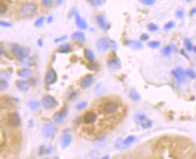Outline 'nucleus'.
Returning a JSON list of instances; mask_svg holds the SVG:
<instances>
[{"instance_id": "nucleus-2", "label": "nucleus", "mask_w": 196, "mask_h": 159, "mask_svg": "<svg viewBox=\"0 0 196 159\" xmlns=\"http://www.w3.org/2000/svg\"><path fill=\"white\" fill-rule=\"evenodd\" d=\"M10 47H11L13 54L15 55V57H17L20 59L28 58L29 55H30V50L29 49L24 48V47H22V46H20L18 44H11Z\"/></svg>"}, {"instance_id": "nucleus-49", "label": "nucleus", "mask_w": 196, "mask_h": 159, "mask_svg": "<svg viewBox=\"0 0 196 159\" xmlns=\"http://www.w3.org/2000/svg\"><path fill=\"white\" fill-rule=\"evenodd\" d=\"M195 14H196V8L194 7V8H193V9L190 11V15H191V16H194Z\"/></svg>"}, {"instance_id": "nucleus-34", "label": "nucleus", "mask_w": 196, "mask_h": 159, "mask_svg": "<svg viewBox=\"0 0 196 159\" xmlns=\"http://www.w3.org/2000/svg\"><path fill=\"white\" fill-rule=\"evenodd\" d=\"M87 106V102H79L78 104H76V110L80 111V110L85 109Z\"/></svg>"}, {"instance_id": "nucleus-35", "label": "nucleus", "mask_w": 196, "mask_h": 159, "mask_svg": "<svg viewBox=\"0 0 196 159\" xmlns=\"http://www.w3.org/2000/svg\"><path fill=\"white\" fill-rule=\"evenodd\" d=\"M0 26L3 28H10L13 26V24L11 23L6 22V21H0Z\"/></svg>"}, {"instance_id": "nucleus-13", "label": "nucleus", "mask_w": 196, "mask_h": 159, "mask_svg": "<svg viewBox=\"0 0 196 159\" xmlns=\"http://www.w3.org/2000/svg\"><path fill=\"white\" fill-rule=\"evenodd\" d=\"M67 115H68V108L65 107L53 115V120L56 123H61L64 120V119L67 117Z\"/></svg>"}, {"instance_id": "nucleus-33", "label": "nucleus", "mask_w": 196, "mask_h": 159, "mask_svg": "<svg viewBox=\"0 0 196 159\" xmlns=\"http://www.w3.org/2000/svg\"><path fill=\"white\" fill-rule=\"evenodd\" d=\"M175 25H176L175 22H173V21H169L167 24H165V26H164V30H165V31L171 30L172 28H174V27H175Z\"/></svg>"}, {"instance_id": "nucleus-10", "label": "nucleus", "mask_w": 196, "mask_h": 159, "mask_svg": "<svg viewBox=\"0 0 196 159\" xmlns=\"http://www.w3.org/2000/svg\"><path fill=\"white\" fill-rule=\"evenodd\" d=\"M58 76L54 69H49L45 75V82L47 85H52L57 81Z\"/></svg>"}, {"instance_id": "nucleus-18", "label": "nucleus", "mask_w": 196, "mask_h": 159, "mask_svg": "<svg viewBox=\"0 0 196 159\" xmlns=\"http://www.w3.org/2000/svg\"><path fill=\"white\" fill-rule=\"evenodd\" d=\"M71 39L74 41H77V42H82L84 43L86 41V37L85 34L82 31H75L72 33L71 35Z\"/></svg>"}, {"instance_id": "nucleus-8", "label": "nucleus", "mask_w": 196, "mask_h": 159, "mask_svg": "<svg viewBox=\"0 0 196 159\" xmlns=\"http://www.w3.org/2000/svg\"><path fill=\"white\" fill-rule=\"evenodd\" d=\"M172 75L175 76V78L176 79L178 84L184 83L186 81V74L183 71V69L180 67H178L177 68L172 70Z\"/></svg>"}, {"instance_id": "nucleus-7", "label": "nucleus", "mask_w": 196, "mask_h": 159, "mask_svg": "<svg viewBox=\"0 0 196 159\" xmlns=\"http://www.w3.org/2000/svg\"><path fill=\"white\" fill-rule=\"evenodd\" d=\"M7 123L12 128H17L21 124V118L17 113H9L7 116Z\"/></svg>"}, {"instance_id": "nucleus-16", "label": "nucleus", "mask_w": 196, "mask_h": 159, "mask_svg": "<svg viewBox=\"0 0 196 159\" xmlns=\"http://www.w3.org/2000/svg\"><path fill=\"white\" fill-rule=\"evenodd\" d=\"M72 142V136L70 134H64L61 138V145L62 148H67Z\"/></svg>"}, {"instance_id": "nucleus-5", "label": "nucleus", "mask_w": 196, "mask_h": 159, "mask_svg": "<svg viewBox=\"0 0 196 159\" xmlns=\"http://www.w3.org/2000/svg\"><path fill=\"white\" fill-rule=\"evenodd\" d=\"M58 133V128L52 123H47L43 127V135L46 139L53 138Z\"/></svg>"}, {"instance_id": "nucleus-47", "label": "nucleus", "mask_w": 196, "mask_h": 159, "mask_svg": "<svg viewBox=\"0 0 196 159\" xmlns=\"http://www.w3.org/2000/svg\"><path fill=\"white\" fill-rule=\"evenodd\" d=\"M67 39V36H62L61 38H58V39H55V43H59V42H63Z\"/></svg>"}, {"instance_id": "nucleus-45", "label": "nucleus", "mask_w": 196, "mask_h": 159, "mask_svg": "<svg viewBox=\"0 0 196 159\" xmlns=\"http://www.w3.org/2000/svg\"><path fill=\"white\" fill-rule=\"evenodd\" d=\"M6 53V50H5V47L2 43H0V56L4 55Z\"/></svg>"}, {"instance_id": "nucleus-15", "label": "nucleus", "mask_w": 196, "mask_h": 159, "mask_svg": "<svg viewBox=\"0 0 196 159\" xmlns=\"http://www.w3.org/2000/svg\"><path fill=\"white\" fill-rule=\"evenodd\" d=\"M94 82V76L92 75H87L85 76L81 81H80V87H82L83 89H87V88H89L92 86Z\"/></svg>"}, {"instance_id": "nucleus-20", "label": "nucleus", "mask_w": 196, "mask_h": 159, "mask_svg": "<svg viewBox=\"0 0 196 159\" xmlns=\"http://www.w3.org/2000/svg\"><path fill=\"white\" fill-rule=\"evenodd\" d=\"M31 74H32V71L28 68H24L18 70V72H17V75L21 77H29L31 76Z\"/></svg>"}, {"instance_id": "nucleus-3", "label": "nucleus", "mask_w": 196, "mask_h": 159, "mask_svg": "<svg viewBox=\"0 0 196 159\" xmlns=\"http://www.w3.org/2000/svg\"><path fill=\"white\" fill-rule=\"evenodd\" d=\"M96 47L101 51H106L109 49H115L116 48V44L113 41L110 40L109 38L103 37V38H101V39H99L97 41Z\"/></svg>"}, {"instance_id": "nucleus-29", "label": "nucleus", "mask_w": 196, "mask_h": 159, "mask_svg": "<svg viewBox=\"0 0 196 159\" xmlns=\"http://www.w3.org/2000/svg\"><path fill=\"white\" fill-rule=\"evenodd\" d=\"M8 10V6L6 3L0 1V15H4L7 12Z\"/></svg>"}, {"instance_id": "nucleus-54", "label": "nucleus", "mask_w": 196, "mask_h": 159, "mask_svg": "<svg viewBox=\"0 0 196 159\" xmlns=\"http://www.w3.org/2000/svg\"><path fill=\"white\" fill-rule=\"evenodd\" d=\"M187 1H192V0H187Z\"/></svg>"}, {"instance_id": "nucleus-21", "label": "nucleus", "mask_w": 196, "mask_h": 159, "mask_svg": "<svg viewBox=\"0 0 196 159\" xmlns=\"http://www.w3.org/2000/svg\"><path fill=\"white\" fill-rule=\"evenodd\" d=\"M72 51V47L69 45V44H62L59 47L58 49V52L60 53H69Z\"/></svg>"}, {"instance_id": "nucleus-43", "label": "nucleus", "mask_w": 196, "mask_h": 159, "mask_svg": "<svg viewBox=\"0 0 196 159\" xmlns=\"http://www.w3.org/2000/svg\"><path fill=\"white\" fill-rule=\"evenodd\" d=\"M76 96H77V94H76V92H71V93H69V94H68V100H70V101H72V100H74L76 98Z\"/></svg>"}, {"instance_id": "nucleus-1", "label": "nucleus", "mask_w": 196, "mask_h": 159, "mask_svg": "<svg viewBox=\"0 0 196 159\" xmlns=\"http://www.w3.org/2000/svg\"><path fill=\"white\" fill-rule=\"evenodd\" d=\"M37 10H38V6L36 4L31 2H26L21 6L20 12L25 17H31L36 14Z\"/></svg>"}, {"instance_id": "nucleus-51", "label": "nucleus", "mask_w": 196, "mask_h": 159, "mask_svg": "<svg viewBox=\"0 0 196 159\" xmlns=\"http://www.w3.org/2000/svg\"><path fill=\"white\" fill-rule=\"evenodd\" d=\"M51 20H52V17H51V16L49 17V18H48V23H51V22H52Z\"/></svg>"}, {"instance_id": "nucleus-4", "label": "nucleus", "mask_w": 196, "mask_h": 159, "mask_svg": "<svg viewBox=\"0 0 196 159\" xmlns=\"http://www.w3.org/2000/svg\"><path fill=\"white\" fill-rule=\"evenodd\" d=\"M102 108H103V112L105 114L110 115V114L116 113L120 109V105L115 101H106L104 102Z\"/></svg>"}, {"instance_id": "nucleus-42", "label": "nucleus", "mask_w": 196, "mask_h": 159, "mask_svg": "<svg viewBox=\"0 0 196 159\" xmlns=\"http://www.w3.org/2000/svg\"><path fill=\"white\" fill-rule=\"evenodd\" d=\"M0 76H1L2 78H9V77H10V75L6 72V70H1V71H0Z\"/></svg>"}, {"instance_id": "nucleus-44", "label": "nucleus", "mask_w": 196, "mask_h": 159, "mask_svg": "<svg viewBox=\"0 0 196 159\" xmlns=\"http://www.w3.org/2000/svg\"><path fill=\"white\" fill-rule=\"evenodd\" d=\"M149 35L148 34H142L141 36H140V41H142V42H146V41H148L149 40Z\"/></svg>"}, {"instance_id": "nucleus-39", "label": "nucleus", "mask_w": 196, "mask_h": 159, "mask_svg": "<svg viewBox=\"0 0 196 159\" xmlns=\"http://www.w3.org/2000/svg\"><path fill=\"white\" fill-rule=\"evenodd\" d=\"M148 29L150 30V31H157L158 30V26H157L156 24L151 23V24H150L148 25Z\"/></svg>"}, {"instance_id": "nucleus-6", "label": "nucleus", "mask_w": 196, "mask_h": 159, "mask_svg": "<svg viewBox=\"0 0 196 159\" xmlns=\"http://www.w3.org/2000/svg\"><path fill=\"white\" fill-rule=\"evenodd\" d=\"M136 137L134 135H131L129 137H127L124 140H121V141H118L116 144H115V147L118 148V149H125L127 147H129L130 146L133 144L135 142Z\"/></svg>"}, {"instance_id": "nucleus-25", "label": "nucleus", "mask_w": 196, "mask_h": 159, "mask_svg": "<svg viewBox=\"0 0 196 159\" xmlns=\"http://www.w3.org/2000/svg\"><path fill=\"white\" fill-rule=\"evenodd\" d=\"M174 49H175V47L173 46V45H167L166 46L163 50H162V53L165 55V56H170L171 54H172V52L174 51Z\"/></svg>"}, {"instance_id": "nucleus-22", "label": "nucleus", "mask_w": 196, "mask_h": 159, "mask_svg": "<svg viewBox=\"0 0 196 159\" xmlns=\"http://www.w3.org/2000/svg\"><path fill=\"white\" fill-rule=\"evenodd\" d=\"M127 46L131 47V49H134V50H140L142 49L143 45L140 42H137V41H130V42H127L126 43Z\"/></svg>"}, {"instance_id": "nucleus-19", "label": "nucleus", "mask_w": 196, "mask_h": 159, "mask_svg": "<svg viewBox=\"0 0 196 159\" xmlns=\"http://www.w3.org/2000/svg\"><path fill=\"white\" fill-rule=\"evenodd\" d=\"M96 21H97V24H99V26L101 27V29H103V30L108 29V28H107L106 20L104 15H96Z\"/></svg>"}, {"instance_id": "nucleus-26", "label": "nucleus", "mask_w": 196, "mask_h": 159, "mask_svg": "<svg viewBox=\"0 0 196 159\" xmlns=\"http://www.w3.org/2000/svg\"><path fill=\"white\" fill-rule=\"evenodd\" d=\"M130 97L131 98V100H133V101L135 102H138L140 100V95H139V94L136 91L135 89L131 90V92H130Z\"/></svg>"}, {"instance_id": "nucleus-27", "label": "nucleus", "mask_w": 196, "mask_h": 159, "mask_svg": "<svg viewBox=\"0 0 196 159\" xmlns=\"http://www.w3.org/2000/svg\"><path fill=\"white\" fill-rule=\"evenodd\" d=\"M152 124H153V123H152V120H149V119H146V120H142V121L139 122V125H140L143 129H150V128H151Z\"/></svg>"}, {"instance_id": "nucleus-24", "label": "nucleus", "mask_w": 196, "mask_h": 159, "mask_svg": "<svg viewBox=\"0 0 196 159\" xmlns=\"http://www.w3.org/2000/svg\"><path fill=\"white\" fill-rule=\"evenodd\" d=\"M84 54H85V57L87 60L89 61H94V53L90 49H86L85 51H84Z\"/></svg>"}, {"instance_id": "nucleus-9", "label": "nucleus", "mask_w": 196, "mask_h": 159, "mask_svg": "<svg viewBox=\"0 0 196 159\" xmlns=\"http://www.w3.org/2000/svg\"><path fill=\"white\" fill-rule=\"evenodd\" d=\"M43 105L45 109H52L58 105V102L56 101L55 98L52 97L51 95L47 94L43 98Z\"/></svg>"}, {"instance_id": "nucleus-11", "label": "nucleus", "mask_w": 196, "mask_h": 159, "mask_svg": "<svg viewBox=\"0 0 196 159\" xmlns=\"http://www.w3.org/2000/svg\"><path fill=\"white\" fill-rule=\"evenodd\" d=\"M97 120V114L96 113L93 112V111H89L87 112L84 117H83V121L86 123V124H93L94 123L95 121Z\"/></svg>"}, {"instance_id": "nucleus-53", "label": "nucleus", "mask_w": 196, "mask_h": 159, "mask_svg": "<svg viewBox=\"0 0 196 159\" xmlns=\"http://www.w3.org/2000/svg\"><path fill=\"white\" fill-rule=\"evenodd\" d=\"M194 52L196 53V47H194Z\"/></svg>"}, {"instance_id": "nucleus-50", "label": "nucleus", "mask_w": 196, "mask_h": 159, "mask_svg": "<svg viewBox=\"0 0 196 159\" xmlns=\"http://www.w3.org/2000/svg\"><path fill=\"white\" fill-rule=\"evenodd\" d=\"M63 1H64V0H57V5H58V6H61V4L63 3Z\"/></svg>"}, {"instance_id": "nucleus-17", "label": "nucleus", "mask_w": 196, "mask_h": 159, "mask_svg": "<svg viewBox=\"0 0 196 159\" xmlns=\"http://www.w3.org/2000/svg\"><path fill=\"white\" fill-rule=\"evenodd\" d=\"M15 85H16V87L20 91H23V92L28 91L29 88H30V84L27 81H24V80H17L15 82Z\"/></svg>"}, {"instance_id": "nucleus-38", "label": "nucleus", "mask_w": 196, "mask_h": 159, "mask_svg": "<svg viewBox=\"0 0 196 159\" xmlns=\"http://www.w3.org/2000/svg\"><path fill=\"white\" fill-rule=\"evenodd\" d=\"M139 2L145 6H153L156 2V0H139Z\"/></svg>"}, {"instance_id": "nucleus-48", "label": "nucleus", "mask_w": 196, "mask_h": 159, "mask_svg": "<svg viewBox=\"0 0 196 159\" xmlns=\"http://www.w3.org/2000/svg\"><path fill=\"white\" fill-rule=\"evenodd\" d=\"M44 150H45V146H41L40 151H39V154H40L41 156H42V155H43V154H44V152H45Z\"/></svg>"}, {"instance_id": "nucleus-52", "label": "nucleus", "mask_w": 196, "mask_h": 159, "mask_svg": "<svg viewBox=\"0 0 196 159\" xmlns=\"http://www.w3.org/2000/svg\"><path fill=\"white\" fill-rule=\"evenodd\" d=\"M103 158H105V159H106V158H109V156H105V157H103Z\"/></svg>"}, {"instance_id": "nucleus-28", "label": "nucleus", "mask_w": 196, "mask_h": 159, "mask_svg": "<svg viewBox=\"0 0 196 159\" xmlns=\"http://www.w3.org/2000/svg\"><path fill=\"white\" fill-rule=\"evenodd\" d=\"M44 22H45V17H44V16H40V17L35 21L34 25H35L36 27H41V26L43 25Z\"/></svg>"}, {"instance_id": "nucleus-31", "label": "nucleus", "mask_w": 196, "mask_h": 159, "mask_svg": "<svg viewBox=\"0 0 196 159\" xmlns=\"http://www.w3.org/2000/svg\"><path fill=\"white\" fill-rule=\"evenodd\" d=\"M184 45H185V48H186V50L188 51L194 50V46H193V44H192L191 41L189 39H185L184 40Z\"/></svg>"}, {"instance_id": "nucleus-23", "label": "nucleus", "mask_w": 196, "mask_h": 159, "mask_svg": "<svg viewBox=\"0 0 196 159\" xmlns=\"http://www.w3.org/2000/svg\"><path fill=\"white\" fill-rule=\"evenodd\" d=\"M28 106L31 111L36 112L40 109V102L36 100H30L28 102Z\"/></svg>"}, {"instance_id": "nucleus-40", "label": "nucleus", "mask_w": 196, "mask_h": 159, "mask_svg": "<svg viewBox=\"0 0 196 159\" xmlns=\"http://www.w3.org/2000/svg\"><path fill=\"white\" fill-rule=\"evenodd\" d=\"M54 0H42V6L43 7H49Z\"/></svg>"}, {"instance_id": "nucleus-14", "label": "nucleus", "mask_w": 196, "mask_h": 159, "mask_svg": "<svg viewBox=\"0 0 196 159\" xmlns=\"http://www.w3.org/2000/svg\"><path fill=\"white\" fill-rule=\"evenodd\" d=\"M75 20H76V26L79 28V29L81 30H87L88 28V24H87V23L85 21V19L84 18H82L79 14L77 13V12H75Z\"/></svg>"}, {"instance_id": "nucleus-36", "label": "nucleus", "mask_w": 196, "mask_h": 159, "mask_svg": "<svg viewBox=\"0 0 196 159\" xmlns=\"http://www.w3.org/2000/svg\"><path fill=\"white\" fill-rule=\"evenodd\" d=\"M159 46H160V43L157 41H153V42L149 43V47H150L152 49H157V48H159Z\"/></svg>"}, {"instance_id": "nucleus-46", "label": "nucleus", "mask_w": 196, "mask_h": 159, "mask_svg": "<svg viewBox=\"0 0 196 159\" xmlns=\"http://www.w3.org/2000/svg\"><path fill=\"white\" fill-rule=\"evenodd\" d=\"M104 1H105V0H94V5H95V6H99L103 5Z\"/></svg>"}, {"instance_id": "nucleus-32", "label": "nucleus", "mask_w": 196, "mask_h": 159, "mask_svg": "<svg viewBox=\"0 0 196 159\" xmlns=\"http://www.w3.org/2000/svg\"><path fill=\"white\" fill-rule=\"evenodd\" d=\"M185 74H186V76H189L190 78H192V79L196 78V73L194 69H188V70H186V71H185Z\"/></svg>"}, {"instance_id": "nucleus-41", "label": "nucleus", "mask_w": 196, "mask_h": 159, "mask_svg": "<svg viewBox=\"0 0 196 159\" xmlns=\"http://www.w3.org/2000/svg\"><path fill=\"white\" fill-rule=\"evenodd\" d=\"M176 15L177 18L183 19V18L184 17V11H183V9H179V10H177L176 13Z\"/></svg>"}, {"instance_id": "nucleus-12", "label": "nucleus", "mask_w": 196, "mask_h": 159, "mask_svg": "<svg viewBox=\"0 0 196 159\" xmlns=\"http://www.w3.org/2000/svg\"><path fill=\"white\" fill-rule=\"evenodd\" d=\"M107 66L112 70H118V69H120L121 68V61H120L119 58H116V57L111 58H109L108 61H107Z\"/></svg>"}, {"instance_id": "nucleus-30", "label": "nucleus", "mask_w": 196, "mask_h": 159, "mask_svg": "<svg viewBox=\"0 0 196 159\" xmlns=\"http://www.w3.org/2000/svg\"><path fill=\"white\" fill-rule=\"evenodd\" d=\"M8 88V82L6 79H0V92L5 91Z\"/></svg>"}, {"instance_id": "nucleus-37", "label": "nucleus", "mask_w": 196, "mask_h": 159, "mask_svg": "<svg viewBox=\"0 0 196 159\" xmlns=\"http://www.w3.org/2000/svg\"><path fill=\"white\" fill-rule=\"evenodd\" d=\"M135 118H136V120H138V122H140V121H142V120H144L148 119V118H147V116L145 115V114H142V113H138V114H136Z\"/></svg>"}]
</instances>
